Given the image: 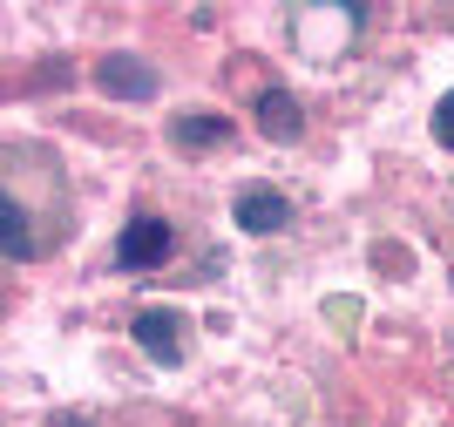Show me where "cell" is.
<instances>
[{
  "label": "cell",
  "mask_w": 454,
  "mask_h": 427,
  "mask_svg": "<svg viewBox=\"0 0 454 427\" xmlns=\"http://www.w3.org/2000/svg\"><path fill=\"white\" fill-rule=\"evenodd\" d=\"M55 427H95V421H82V414H61V421Z\"/></svg>",
  "instance_id": "obj_9"
},
{
  "label": "cell",
  "mask_w": 454,
  "mask_h": 427,
  "mask_svg": "<svg viewBox=\"0 0 454 427\" xmlns=\"http://www.w3.org/2000/svg\"><path fill=\"white\" fill-rule=\"evenodd\" d=\"M0 238H7V258H35V231H27V204L0 197Z\"/></svg>",
  "instance_id": "obj_7"
},
{
  "label": "cell",
  "mask_w": 454,
  "mask_h": 427,
  "mask_svg": "<svg viewBox=\"0 0 454 427\" xmlns=\"http://www.w3.org/2000/svg\"><path fill=\"white\" fill-rule=\"evenodd\" d=\"M258 130L278 136V143H292V136H305V109L285 89H265V95H258Z\"/></svg>",
  "instance_id": "obj_6"
},
{
  "label": "cell",
  "mask_w": 454,
  "mask_h": 427,
  "mask_svg": "<svg viewBox=\"0 0 454 427\" xmlns=\"http://www.w3.org/2000/svg\"><path fill=\"white\" fill-rule=\"evenodd\" d=\"M170 251H176V231L163 217H129L122 238H115V258L129 265V272H150V265H163Z\"/></svg>",
  "instance_id": "obj_2"
},
{
  "label": "cell",
  "mask_w": 454,
  "mask_h": 427,
  "mask_svg": "<svg viewBox=\"0 0 454 427\" xmlns=\"http://www.w3.org/2000/svg\"><path fill=\"white\" fill-rule=\"evenodd\" d=\"M170 143L190 149V156L224 149V143H231V115H176V123H170Z\"/></svg>",
  "instance_id": "obj_5"
},
{
  "label": "cell",
  "mask_w": 454,
  "mask_h": 427,
  "mask_svg": "<svg viewBox=\"0 0 454 427\" xmlns=\"http://www.w3.org/2000/svg\"><path fill=\"white\" fill-rule=\"evenodd\" d=\"M129 333H136V346L156 360V367H184V312H170V305H143V312L129 319Z\"/></svg>",
  "instance_id": "obj_1"
},
{
  "label": "cell",
  "mask_w": 454,
  "mask_h": 427,
  "mask_svg": "<svg viewBox=\"0 0 454 427\" xmlns=\"http://www.w3.org/2000/svg\"><path fill=\"white\" fill-rule=\"evenodd\" d=\"M434 143L454 149V95H441V102H434Z\"/></svg>",
  "instance_id": "obj_8"
},
{
  "label": "cell",
  "mask_w": 454,
  "mask_h": 427,
  "mask_svg": "<svg viewBox=\"0 0 454 427\" xmlns=\"http://www.w3.org/2000/svg\"><path fill=\"white\" fill-rule=\"evenodd\" d=\"M95 89L115 95V102H150L156 95V68L143 55H102L95 61Z\"/></svg>",
  "instance_id": "obj_4"
},
{
  "label": "cell",
  "mask_w": 454,
  "mask_h": 427,
  "mask_svg": "<svg viewBox=\"0 0 454 427\" xmlns=\"http://www.w3.org/2000/svg\"><path fill=\"white\" fill-rule=\"evenodd\" d=\"M231 217H238V231H251V238H271V231L292 224V197L271 190V184H245L238 204H231Z\"/></svg>",
  "instance_id": "obj_3"
}]
</instances>
